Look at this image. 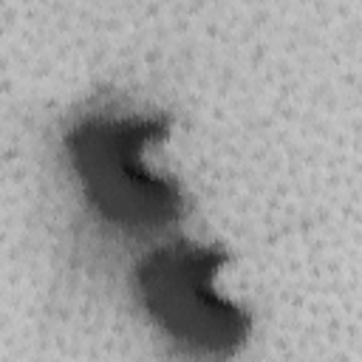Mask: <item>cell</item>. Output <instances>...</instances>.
<instances>
[{
	"instance_id": "6da1fadb",
	"label": "cell",
	"mask_w": 362,
	"mask_h": 362,
	"mask_svg": "<svg viewBox=\"0 0 362 362\" xmlns=\"http://www.w3.org/2000/svg\"><path fill=\"white\" fill-rule=\"evenodd\" d=\"M221 260V252L173 246L158 252L141 269V288L150 311L175 337L215 351L235 345L246 325L243 314L209 288Z\"/></svg>"
},
{
	"instance_id": "7a4b0ae2",
	"label": "cell",
	"mask_w": 362,
	"mask_h": 362,
	"mask_svg": "<svg viewBox=\"0 0 362 362\" xmlns=\"http://www.w3.org/2000/svg\"><path fill=\"white\" fill-rule=\"evenodd\" d=\"M156 124L99 122L74 133V156L99 206L124 223H161L175 212V192L170 184L153 178L141 161L139 147Z\"/></svg>"
}]
</instances>
